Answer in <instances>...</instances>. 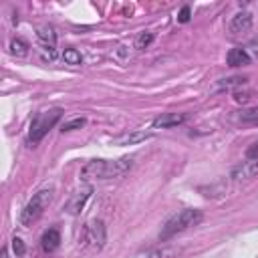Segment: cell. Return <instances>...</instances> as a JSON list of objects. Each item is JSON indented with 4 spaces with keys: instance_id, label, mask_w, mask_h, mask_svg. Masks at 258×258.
<instances>
[{
    "instance_id": "ba28073f",
    "label": "cell",
    "mask_w": 258,
    "mask_h": 258,
    "mask_svg": "<svg viewBox=\"0 0 258 258\" xmlns=\"http://www.w3.org/2000/svg\"><path fill=\"white\" fill-rule=\"evenodd\" d=\"M228 28H230L232 34H244V32H248L252 28V14L246 12V10L234 14L232 20H230V24H228Z\"/></svg>"
},
{
    "instance_id": "ac0fdd59",
    "label": "cell",
    "mask_w": 258,
    "mask_h": 258,
    "mask_svg": "<svg viewBox=\"0 0 258 258\" xmlns=\"http://www.w3.org/2000/svg\"><path fill=\"white\" fill-rule=\"evenodd\" d=\"M151 40H153V32H141L137 38H135V48H145V46H149L151 44Z\"/></svg>"
},
{
    "instance_id": "5b68a950",
    "label": "cell",
    "mask_w": 258,
    "mask_h": 258,
    "mask_svg": "<svg viewBox=\"0 0 258 258\" xmlns=\"http://www.w3.org/2000/svg\"><path fill=\"white\" fill-rule=\"evenodd\" d=\"M83 244L89 246V248H103L105 240H107V234H105V226L101 220H93L89 224H85L83 228V236H81Z\"/></svg>"
},
{
    "instance_id": "8992f818",
    "label": "cell",
    "mask_w": 258,
    "mask_h": 258,
    "mask_svg": "<svg viewBox=\"0 0 258 258\" xmlns=\"http://www.w3.org/2000/svg\"><path fill=\"white\" fill-rule=\"evenodd\" d=\"M91 194H93V187L91 185H85L83 189H79V191H75V196L69 200V204H67V212L69 214H81V210L85 208V204H87V200L91 198Z\"/></svg>"
},
{
    "instance_id": "7a4b0ae2",
    "label": "cell",
    "mask_w": 258,
    "mask_h": 258,
    "mask_svg": "<svg viewBox=\"0 0 258 258\" xmlns=\"http://www.w3.org/2000/svg\"><path fill=\"white\" fill-rule=\"evenodd\" d=\"M200 220H202V212H200V210H191V208L181 210V212H177L171 220H167V224L163 226L159 238H161V240H169L171 236H175V234L187 230L189 226H196Z\"/></svg>"
},
{
    "instance_id": "8fae6325",
    "label": "cell",
    "mask_w": 258,
    "mask_h": 258,
    "mask_svg": "<svg viewBox=\"0 0 258 258\" xmlns=\"http://www.w3.org/2000/svg\"><path fill=\"white\" fill-rule=\"evenodd\" d=\"M58 244H60V234H58V230L56 228H48L44 234H42V238H40V248L44 250V252H54L56 248H58Z\"/></svg>"
},
{
    "instance_id": "52a82bcc",
    "label": "cell",
    "mask_w": 258,
    "mask_h": 258,
    "mask_svg": "<svg viewBox=\"0 0 258 258\" xmlns=\"http://www.w3.org/2000/svg\"><path fill=\"white\" fill-rule=\"evenodd\" d=\"M258 173V159H246L242 163H238L234 169H232V179L236 181H242V179H250Z\"/></svg>"
},
{
    "instance_id": "7c38bea8",
    "label": "cell",
    "mask_w": 258,
    "mask_h": 258,
    "mask_svg": "<svg viewBox=\"0 0 258 258\" xmlns=\"http://www.w3.org/2000/svg\"><path fill=\"white\" fill-rule=\"evenodd\" d=\"M149 137H151V131H133V133H125V135L117 137L113 143H117V145H133V143L145 141Z\"/></svg>"
},
{
    "instance_id": "277c9868",
    "label": "cell",
    "mask_w": 258,
    "mask_h": 258,
    "mask_svg": "<svg viewBox=\"0 0 258 258\" xmlns=\"http://www.w3.org/2000/svg\"><path fill=\"white\" fill-rule=\"evenodd\" d=\"M50 200H52V189H40V191H36L32 198H30V202L24 206V210L20 212V224L22 226H28V224H32L34 220H38L40 218V214L46 210V206L50 204Z\"/></svg>"
},
{
    "instance_id": "e0dca14e",
    "label": "cell",
    "mask_w": 258,
    "mask_h": 258,
    "mask_svg": "<svg viewBox=\"0 0 258 258\" xmlns=\"http://www.w3.org/2000/svg\"><path fill=\"white\" fill-rule=\"evenodd\" d=\"M62 58H64L67 64H81V62H83L81 52H77L75 48H67V50L62 52Z\"/></svg>"
},
{
    "instance_id": "603a6c76",
    "label": "cell",
    "mask_w": 258,
    "mask_h": 258,
    "mask_svg": "<svg viewBox=\"0 0 258 258\" xmlns=\"http://www.w3.org/2000/svg\"><path fill=\"white\" fill-rule=\"evenodd\" d=\"M189 20V6H183L177 14V22H187Z\"/></svg>"
},
{
    "instance_id": "5bb4252c",
    "label": "cell",
    "mask_w": 258,
    "mask_h": 258,
    "mask_svg": "<svg viewBox=\"0 0 258 258\" xmlns=\"http://www.w3.org/2000/svg\"><path fill=\"white\" fill-rule=\"evenodd\" d=\"M244 83H246V77H230V79H222V81L216 83L214 91H230V89L240 87V85H244Z\"/></svg>"
},
{
    "instance_id": "9c48e42d",
    "label": "cell",
    "mask_w": 258,
    "mask_h": 258,
    "mask_svg": "<svg viewBox=\"0 0 258 258\" xmlns=\"http://www.w3.org/2000/svg\"><path fill=\"white\" fill-rule=\"evenodd\" d=\"M187 119L185 113H163L159 117L153 119V129H169V127H177Z\"/></svg>"
},
{
    "instance_id": "30bf717a",
    "label": "cell",
    "mask_w": 258,
    "mask_h": 258,
    "mask_svg": "<svg viewBox=\"0 0 258 258\" xmlns=\"http://www.w3.org/2000/svg\"><path fill=\"white\" fill-rule=\"evenodd\" d=\"M36 36H38L40 44L44 48H48V58H54L56 56V52H54V44H56V32H54V28L52 26H40L38 32H36Z\"/></svg>"
},
{
    "instance_id": "9a60e30c",
    "label": "cell",
    "mask_w": 258,
    "mask_h": 258,
    "mask_svg": "<svg viewBox=\"0 0 258 258\" xmlns=\"http://www.w3.org/2000/svg\"><path fill=\"white\" fill-rule=\"evenodd\" d=\"M238 119L244 121V123H258V105L240 111V113H238Z\"/></svg>"
},
{
    "instance_id": "cb8c5ba5",
    "label": "cell",
    "mask_w": 258,
    "mask_h": 258,
    "mask_svg": "<svg viewBox=\"0 0 258 258\" xmlns=\"http://www.w3.org/2000/svg\"><path fill=\"white\" fill-rule=\"evenodd\" d=\"M2 258H6V248H2Z\"/></svg>"
},
{
    "instance_id": "44dd1931",
    "label": "cell",
    "mask_w": 258,
    "mask_h": 258,
    "mask_svg": "<svg viewBox=\"0 0 258 258\" xmlns=\"http://www.w3.org/2000/svg\"><path fill=\"white\" fill-rule=\"evenodd\" d=\"M12 250H14L16 256H22L24 250H26V248H24V242H22L20 238H12Z\"/></svg>"
},
{
    "instance_id": "7402d4cb",
    "label": "cell",
    "mask_w": 258,
    "mask_h": 258,
    "mask_svg": "<svg viewBox=\"0 0 258 258\" xmlns=\"http://www.w3.org/2000/svg\"><path fill=\"white\" fill-rule=\"evenodd\" d=\"M246 157H248V159H258V141H256V143H252V145L248 147Z\"/></svg>"
},
{
    "instance_id": "d6986e66",
    "label": "cell",
    "mask_w": 258,
    "mask_h": 258,
    "mask_svg": "<svg viewBox=\"0 0 258 258\" xmlns=\"http://www.w3.org/2000/svg\"><path fill=\"white\" fill-rule=\"evenodd\" d=\"M83 125H85V119H83V117H79V119L67 121V123L62 125V131H73V129H81Z\"/></svg>"
},
{
    "instance_id": "3957f363",
    "label": "cell",
    "mask_w": 258,
    "mask_h": 258,
    "mask_svg": "<svg viewBox=\"0 0 258 258\" xmlns=\"http://www.w3.org/2000/svg\"><path fill=\"white\" fill-rule=\"evenodd\" d=\"M60 117H62V109H58V107L38 113V115L32 119V123H30L28 141H30V143H38V141L56 125V121H58Z\"/></svg>"
},
{
    "instance_id": "ffe728a7",
    "label": "cell",
    "mask_w": 258,
    "mask_h": 258,
    "mask_svg": "<svg viewBox=\"0 0 258 258\" xmlns=\"http://www.w3.org/2000/svg\"><path fill=\"white\" fill-rule=\"evenodd\" d=\"M246 52L250 54V58H258V36H256V38H252V40L248 42Z\"/></svg>"
},
{
    "instance_id": "2e32d148",
    "label": "cell",
    "mask_w": 258,
    "mask_h": 258,
    "mask_svg": "<svg viewBox=\"0 0 258 258\" xmlns=\"http://www.w3.org/2000/svg\"><path fill=\"white\" fill-rule=\"evenodd\" d=\"M10 52L16 54V56H24V54L28 52V44H26L24 40H20V38H14V40L10 42Z\"/></svg>"
},
{
    "instance_id": "4fadbf2b",
    "label": "cell",
    "mask_w": 258,
    "mask_h": 258,
    "mask_svg": "<svg viewBox=\"0 0 258 258\" xmlns=\"http://www.w3.org/2000/svg\"><path fill=\"white\" fill-rule=\"evenodd\" d=\"M226 60H228L230 67H244V64L250 62V54L246 52V48H232L228 52Z\"/></svg>"
},
{
    "instance_id": "6da1fadb",
    "label": "cell",
    "mask_w": 258,
    "mask_h": 258,
    "mask_svg": "<svg viewBox=\"0 0 258 258\" xmlns=\"http://www.w3.org/2000/svg\"><path fill=\"white\" fill-rule=\"evenodd\" d=\"M133 167V159L131 157H121V159H95L89 161L83 169H81V179L89 181V179H115L125 175L129 169Z\"/></svg>"
}]
</instances>
